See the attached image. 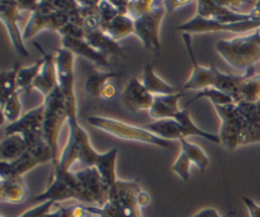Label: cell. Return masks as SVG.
<instances>
[{
    "label": "cell",
    "mask_w": 260,
    "mask_h": 217,
    "mask_svg": "<svg viewBox=\"0 0 260 217\" xmlns=\"http://www.w3.org/2000/svg\"><path fill=\"white\" fill-rule=\"evenodd\" d=\"M0 19L7 27L8 36H9L15 52L23 57H29V52L24 45L23 30H20L19 25H18L20 20V9L18 2H14V0L0 2Z\"/></svg>",
    "instance_id": "obj_14"
},
{
    "label": "cell",
    "mask_w": 260,
    "mask_h": 217,
    "mask_svg": "<svg viewBox=\"0 0 260 217\" xmlns=\"http://www.w3.org/2000/svg\"><path fill=\"white\" fill-rule=\"evenodd\" d=\"M85 40L88 41L91 47L95 48L96 51L106 55L107 57L111 55L113 56H124V51L118 42L112 40L108 35L99 30H93V32H85Z\"/></svg>",
    "instance_id": "obj_28"
},
{
    "label": "cell",
    "mask_w": 260,
    "mask_h": 217,
    "mask_svg": "<svg viewBox=\"0 0 260 217\" xmlns=\"http://www.w3.org/2000/svg\"><path fill=\"white\" fill-rule=\"evenodd\" d=\"M260 27V19L245 20V22L233 23V24H225V23L217 22L213 19H206L196 14L192 19L187 20L183 24L177 25L175 30L188 35H197V33H212V32H231L243 35L250 30L255 32Z\"/></svg>",
    "instance_id": "obj_9"
},
{
    "label": "cell",
    "mask_w": 260,
    "mask_h": 217,
    "mask_svg": "<svg viewBox=\"0 0 260 217\" xmlns=\"http://www.w3.org/2000/svg\"><path fill=\"white\" fill-rule=\"evenodd\" d=\"M117 157H118V149L113 147V149L108 150L106 152H99L98 159H96L94 168L99 172L104 182L108 184V187H113L116 182L118 180L117 177Z\"/></svg>",
    "instance_id": "obj_26"
},
{
    "label": "cell",
    "mask_w": 260,
    "mask_h": 217,
    "mask_svg": "<svg viewBox=\"0 0 260 217\" xmlns=\"http://www.w3.org/2000/svg\"><path fill=\"white\" fill-rule=\"evenodd\" d=\"M190 165L192 162L188 158V155L185 154L183 150H180L179 155H178L177 160H175L174 164L172 165V170L184 182H188L190 178Z\"/></svg>",
    "instance_id": "obj_39"
},
{
    "label": "cell",
    "mask_w": 260,
    "mask_h": 217,
    "mask_svg": "<svg viewBox=\"0 0 260 217\" xmlns=\"http://www.w3.org/2000/svg\"><path fill=\"white\" fill-rule=\"evenodd\" d=\"M216 112L220 117V136L221 145L228 150H234L240 146V139L244 131V117L238 104L229 106H215Z\"/></svg>",
    "instance_id": "obj_13"
},
{
    "label": "cell",
    "mask_w": 260,
    "mask_h": 217,
    "mask_svg": "<svg viewBox=\"0 0 260 217\" xmlns=\"http://www.w3.org/2000/svg\"><path fill=\"white\" fill-rule=\"evenodd\" d=\"M145 129L168 141H180L188 137L185 130L175 119H160L146 125Z\"/></svg>",
    "instance_id": "obj_27"
},
{
    "label": "cell",
    "mask_w": 260,
    "mask_h": 217,
    "mask_svg": "<svg viewBox=\"0 0 260 217\" xmlns=\"http://www.w3.org/2000/svg\"><path fill=\"white\" fill-rule=\"evenodd\" d=\"M254 73V66L249 68L243 75H234V74H226L221 73L220 70H217V68L215 69V88L220 89L221 91L226 93L228 96H230L234 99L235 104L240 103V89L243 85L244 81L249 78L250 75H253Z\"/></svg>",
    "instance_id": "obj_22"
},
{
    "label": "cell",
    "mask_w": 260,
    "mask_h": 217,
    "mask_svg": "<svg viewBox=\"0 0 260 217\" xmlns=\"http://www.w3.org/2000/svg\"><path fill=\"white\" fill-rule=\"evenodd\" d=\"M81 191L83 205H96L103 207L109 200V190L102 175L94 167H85L75 173Z\"/></svg>",
    "instance_id": "obj_12"
},
{
    "label": "cell",
    "mask_w": 260,
    "mask_h": 217,
    "mask_svg": "<svg viewBox=\"0 0 260 217\" xmlns=\"http://www.w3.org/2000/svg\"><path fill=\"white\" fill-rule=\"evenodd\" d=\"M117 93H118V89H117V85L113 83V80H112L103 88L101 98L104 99V101H109V99H113L114 97L117 96Z\"/></svg>",
    "instance_id": "obj_44"
},
{
    "label": "cell",
    "mask_w": 260,
    "mask_h": 217,
    "mask_svg": "<svg viewBox=\"0 0 260 217\" xmlns=\"http://www.w3.org/2000/svg\"><path fill=\"white\" fill-rule=\"evenodd\" d=\"M45 118H43V139L52 151V164L56 167L60 159L58 154V136L63 123L68 122L69 114L65 99L60 88H56L50 96L45 97Z\"/></svg>",
    "instance_id": "obj_5"
},
{
    "label": "cell",
    "mask_w": 260,
    "mask_h": 217,
    "mask_svg": "<svg viewBox=\"0 0 260 217\" xmlns=\"http://www.w3.org/2000/svg\"><path fill=\"white\" fill-rule=\"evenodd\" d=\"M179 142L182 145V150L188 155L192 164H194L202 173L206 172L208 164H210V159H208L205 150L198 146L197 144L189 142L187 139H182Z\"/></svg>",
    "instance_id": "obj_34"
},
{
    "label": "cell",
    "mask_w": 260,
    "mask_h": 217,
    "mask_svg": "<svg viewBox=\"0 0 260 217\" xmlns=\"http://www.w3.org/2000/svg\"><path fill=\"white\" fill-rule=\"evenodd\" d=\"M75 55L65 48H57L56 51V68H57L58 88L65 99L68 109L69 121H79L78 99L75 93Z\"/></svg>",
    "instance_id": "obj_6"
},
{
    "label": "cell",
    "mask_w": 260,
    "mask_h": 217,
    "mask_svg": "<svg viewBox=\"0 0 260 217\" xmlns=\"http://www.w3.org/2000/svg\"><path fill=\"white\" fill-rule=\"evenodd\" d=\"M20 91V90H19ZM19 91H17L15 94H13L8 101H5L4 103H2V111L3 116L7 119L9 123L18 121L20 118V113H22V104L19 101Z\"/></svg>",
    "instance_id": "obj_38"
},
{
    "label": "cell",
    "mask_w": 260,
    "mask_h": 217,
    "mask_svg": "<svg viewBox=\"0 0 260 217\" xmlns=\"http://www.w3.org/2000/svg\"><path fill=\"white\" fill-rule=\"evenodd\" d=\"M243 202L248 208L250 217H260V206L258 203H255L249 197H243Z\"/></svg>",
    "instance_id": "obj_45"
},
{
    "label": "cell",
    "mask_w": 260,
    "mask_h": 217,
    "mask_svg": "<svg viewBox=\"0 0 260 217\" xmlns=\"http://www.w3.org/2000/svg\"><path fill=\"white\" fill-rule=\"evenodd\" d=\"M165 12H167V8H165L164 2H156L152 10L134 20L135 35L139 37L146 50L151 51L156 56H159L161 52L160 27H161Z\"/></svg>",
    "instance_id": "obj_7"
},
{
    "label": "cell",
    "mask_w": 260,
    "mask_h": 217,
    "mask_svg": "<svg viewBox=\"0 0 260 217\" xmlns=\"http://www.w3.org/2000/svg\"><path fill=\"white\" fill-rule=\"evenodd\" d=\"M69 136L65 147L60 154L55 169L70 172L75 163L85 167H94L99 152L91 146L90 137L79 121H69Z\"/></svg>",
    "instance_id": "obj_2"
},
{
    "label": "cell",
    "mask_w": 260,
    "mask_h": 217,
    "mask_svg": "<svg viewBox=\"0 0 260 217\" xmlns=\"http://www.w3.org/2000/svg\"><path fill=\"white\" fill-rule=\"evenodd\" d=\"M142 188L136 180L118 179L109 190V200L103 207L85 206V210L95 217H142L139 195Z\"/></svg>",
    "instance_id": "obj_1"
},
{
    "label": "cell",
    "mask_w": 260,
    "mask_h": 217,
    "mask_svg": "<svg viewBox=\"0 0 260 217\" xmlns=\"http://www.w3.org/2000/svg\"><path fill=\"white\" fill-rule=\"evenodd\" d=\"M183 41H184V45L185 47H187L190 63H192V74H190L188 80L185 81V84L183 85L182 91H185V90L200 91L202 90V89L210 88V86L215 85L216 66L212 65L210 66V68H205V66L198 64L194 52H193L192 35L183 33Z\"/></svg>",
    "instance_id": "obj_15"
},
{
    "label": "cell",
    "mask_w": 260,
    "mask_h": 217,
    "mask_svg": "<svg viewBox=\"0 0 260 217\" xmlns=\"http://www.w3.org/2000/svg\"><path fill=\"white\" fill-rule=\"evenodd\" d=\"M101 30L108 35L112 40L118 42L122 38L135 35V22L128 15H117L108 24L103 25Z\"/></svg>",
    "instance_id": "obj_30"
},
{
    "label": "cell",
    "mask_w": 260,
    "mask_h": 217,
    "mask_svg": "<svg viewBox=\"0 0 260 217\" xmlns=\"http://www.w3.org/2000/svg\"><path fill=\"white\" fill-rule=\"evenodd\" d=\"M202 98H207L210 99L211 102H212L213 107L215 106H229V104H235V102H234V99L231 98L230 96H228L226 93H223V91H221L220 89L215 88V86H210V88H206V89H202V90L197 91V94H196L194 97L192 98V101L188 102L185 106H190L192 103H194V102L200 101V99Z\"/></svg>",
    "instance_id": "obj_35"
},
{
    "label": "cell",
    "mask_w": 260,
    "mask_h": 217,
    "mask_svg": "<svg viewBox=\"0 0 260 217\" xmlns=\"http://www.w3.org/2000/svg\"><path fill=\"white\" fill-rule=\"evenodd\" d=\"M43 118H45V107L43 103L30 109L23 114L18 121L8 123L4 127L5 136L20 135L27 142L28 147L45 141L43 139Z\"/></svg>",
    "instance_id": "obj_11"
},
{
    "label": "cell",
    "mask_w": 260,
    "mask_h": 217,
    "mask_svg": "<svg viewBox=\"0 0 260 217\" xmlns=\"http://www.w3.org/2000/svg\"><path fill=\"white\" fill-rule=\"evenodd\" d=\"M141 83L144 84L145 88L152 94V96H167V94L179 93L175 86L170 85L165 80H162L155 71L154 64H146L142 70Z\"/></svg>",
    "instance_id": "obj_25"
},
{
    "label": "cell",
    "mask_w": 260,
    "mask_h": 217,
    "mask_svg": "<svg viewBox=\"0 0 260 217\" xmlns=\"http://www.w3.org/2000/svg\"><path fill=\"white\" fill-rule=\"evenodd\" d=\"M43 61H45L43 57H41L33 65L24 66V68L19 69L17 76V85L19 90H24L25 93L29 94V91L33 89V84H35L36 79H37L38 74H40L41 69H42Z\"/></svg>",
    "instance_id": "obj_33"
},
{
    "label": "cell",
    "mask_w": 260,
    "mask_h": 217,
    "mask_svg": "<svg viewBox=\"0 0 260 217\" xmlns=\"http://www.w3.org/2000/svg\"><path fill=\"white\" fill-rule=\"evenodd\" d=\"M98 10H99V15H101V19H102L101 28L103 27V25L108 24V23L111 22V20H113L117 15H119L118 12H117L116 7L113 5V3L107 2V0L99 2Z\"/></svg>",
    "instance_id": "obj_41"
},
{
    "label": "cell",
    "mask_w": 260,
    "mask_h": 217,
    "mask_svg": "<svg viewBox=\"0 0 260 217\" xmlns=\"http://www.w3.org/2000/svg\"><path fill=\"white\" fill-rule=\"evenodd\" d=\"M84 207H85V206H84ZM80 217H95V216H93V215H91V213H89V212H88V211H86V210H85V212H84V213H83V215H81Z\"/></svg>",
    "instance_id": "obj_49"
},
{
    "label": "cell",
    "mask_w": 260,
    "mask_h": 217,
    "mask_svg": "<svg viewBox=\"0 0 260 217\" xmlns=\"http://www.w3.org/2000/svg\"><path fill=\"white\" fill-rule=\"evenodd\" d=\"M20 68L22 66L19 64H15L14 68H12L10 70L2 71V103L8 101L13 94L19 91L17 85V76Z\"/></svg>",
    "instance_id": "obj_36"
},
{
    "label": "cell",
    "mask_w": 260,
    "mask_h": 217,
    "mask_svg": "<svg viewBox=\"0 0 260 217\" xmlns=\"http://www.w3.org/2000/svg\"><path fill=\"white\" fill-rule=\"evenodd\" d=\"M197 15L206 18V19L217 20V22L225 23V24L255 19L253 15L238 14L229 8L221 5L218 2H207V0L197 2Z\"/></svg>",
    "instance_id": "obj_19"
},
{
    "label": "cell",
    "mask_w": 260,
    "mask_h": 217,
    "mask_svg": "<svg viewBox=\"0 0 260 217\" xmlns=\"http://www.w3.org/2000/svg\"><path fill=\"white\" fill-rule=\"evenodd\" d=\"M52 151L46 141L40 142L37 145L28 147L27 151L18 158L15 162H0V178H8L17 175L23 177L25 173L35 169L36 167L46 163H52Z\"/></svg>",
    "instance_id": "obj_10"
},
{
    "label": "cell",
    "mask_w": 260,
    "mask_h": 217,
    "mask_svg": "<svg viewBox=\"0 0 260 217\" xmlns=\"http://www.w3.org/2000/svg\"><path fill=\"white\" fill-rule=\"evenodd\" d=\"M190 2H177V0H173V2H164L165 4V8H167V10H175L177 8L179 7H184V5L189 4Z\"/></svg>",
    "instance_id": "obj_48"
},
{
    "label": "cell",
    "mask_w": 260,
    "mask_h": 217,
    "mask_svg": "<svg viewBox=\"0 0 260 217\" xmlns=\"http://www.w3.org/2000/svg\"><path fill=\"white\" fill-rule=\"evenodd\" d=\"M61 47L70 51L71 53L76 56L86 58L94 65L101 66V68H109V61L106 55L96 51L91 47L85 38H74V37H61Z\"/></svg>",
    "instance_id": "obj_20"
},
{
    "label": "cell",
    "mask_w": 260,
    "mask_h": 217,
    "mask_svg": "<svg viewBox=\"0 0 260 217\" xmlns=\"http://www.w3.org/2000/svg\"><path fill=\"white\" fill-rule=\"evenodd\" d=\"M27 196V185L23 177L0 178V200L5 203H19Z\"/></svg>",
    "instance_id": "obj_24"
},
{
    "label": "cell",
    "mask_w": 260,
    "mask_h": 217,
    "mask_svg": "<svg viewBox=\"0 0 260 217\" xmlns=\"http://www.w3.org/2000/svg\"><path fill=\"white\" fill-rule=\"evenodd\" d=\"M35 46L43 57V65L33 84V89L41 91L43 97H47L55 90L58 86L57 79V68H56V55L50 52H46L43 47H41L37 42H35Z\"/></svg>",
    "instance_id": "obj_17"
},
{
    "label": "cell",
    "mask_w": 260,
    "mask_h": 217,
    "mask_svg": "<svg viewBox=\"0 0 260 217\" xmlns=\"http://www.w3.org/2000/svg\"><path fill=\"white\" fill-rule=\"evenodd\" d=\"M122 102L132 112L150 111L155 97L137 78H131L122 90Z\"/></svg>",
    "instance_id": "obj_16"
},
{
    "label": "cell",
    "mask_w": 260,
    "mask_h": 217,
    "mask_svg": "<svg viewBox=\"0 0 260 217\" xmlns=\"http://www.w3.org/2000/svg\"><path fill=\"white\" fill-rule=\"evenodd\" d=\"M174 119L185 130V134H187L188 137L198 136L207 140V141L213 142V144H221V140L218 135L211 134V132L208 131H203L202 129H200V127L193 122L189 111H188L187 108L180 109V112L174 117Z\"/></svg>",
    "instance_id": "obj_31"
},
{
    "label": "cell",
    "mask_w": 260,
    "mask_h": 217,
    "mask_svg": "<svg viewBox=\"0 0 260 217\" xmlns=\"http://www.w3.org/2000/svg\"><path fill=\"white\" fill-rule=\"evenodd\" d=\"M113 5L116 7L117 12H118L119 15H127L128 13V4L129 2H112Z\"/></svg>",
    "instance_id": "obj_47"
},
{
    "label": "cell",
    "mask_w": 260,
    "mask_h": 217,
    "mask_svg": "<svg viewBox=\"0 0 260 217\" xmlns=\"http://www.w3.org/2000/svg\"><path fill=\"white\" fill-rule=\"evenodd\" d=\"M88 123L91 127L102 130L112 136L127 141H136L141 144L154 145V146L161 147V149H173L174 144L172 141L161 139L152 132L147 131L145 127H137L134 125H128L119 119L108 118L102 116H90L88 117Z\"/></svg>",
    "instance_id": "obj_4"
},
{
    "label": "cell",
    "mask_w": 260,
    "mask_h": 217,
    "mask_svg": "<svg viewBox=\"0 0 260 217\" xmlns=\"http://www.w3.org/2000/svg\"><path fill=\"white\" fill-rule=\"evenodd\" d=\"M155 3H156V0L155 2H152V0H147V2L146 0L145 2H136V0H134V2H129L127 15L131 19L136 20L137 18L142 17L146 13H149L150 10H152V8L155 7Z\"/></svg>",
    "instance_id": "obj_40"
},
{
    "label": "cell",
    "mask_w": 260,
    "mask_h": 217,
    "mask_svg": "<svg viewBox=\"0 0 260 217\" xmlns=\"http://www.w3.org/2000/svg\"><path fill=\"white\" fill-rule=\"evenodd\" d=\"M121 73H116V71H95V73L90 74L86 78L85 81V90L89 96L94 97V98H101L102 90L104 86L112 80H116L121 76Z\"/></svg>",
    "instance_id": "obj_32"
},
{
    "label": "cell",
    "mask_w": 260,
    "mask_h": 217,
    "mask_svg": "<svg viewBox=\"0 0 260 217\" xmlns=\"http://www.w3.org/2000/svg\"><path fill=\"white\" fill-rule=\"evenodd\" d=\"M76 200L81 202V191L75 173L55 169L52 174V182L45 192L36 196L32 202L43 203L47 201L58 203L62 201Z\"/></svg>",
    "instance_id": "obj_8"
},
{
    "label": "cell",
    "mask_w": 260,
    "mask_h": 217,
    "mask_svg": "<svg viewBox=\"0 0 260 217\" xmlns=\"http://www.w3.org/2000/svg\"><path fill=\"white\" fill-rule=\"evenodd\" d=\"M193 217H222L218 213V211L216 208L212 207H207V208H203V210L198 211Z\"/></svg>",
    "instance_id": "obj_46"
},
{
    "label": "cell",
    "mask_w": 260,
    "mask_h": 217,
    "mask_svg": "<svg viewBox=\"0 0 260 217\" xmlns=\"http://www.w3.org/2000/svg\"><path fill=\"white\" fill-rule=\"evenodd\" d=\"M58 35L61 37H74V38H85V29L80 25H76L74 23L69 22L63 28L58 30Z\"/></svg>",
    "instance_id": "obj_43"
},
{
    "label": "cell",
    "mask_w": 260,
    "mask_h": 217,
    "mask_svg": "<svg viewBox=\"0 0 260 217\" xmlns=\"http://www.w3.org/2000/svg\"><path fill=\"white\" fill-rule=\"evenodd\" d=\"M215 48L231 68L246 71L260 61V33L255 30L250 35L220 40Z\"/></svg>",
    "instance_id": "obj_3"
},
{
    "label": "cell",
    "mask_w": 260,
    "mask_h": 217,
    "mask_svg": "<svg viewBox=\"0 0 260 217\" xmlns=\"http://www.w3.org/2000/svg\"><path fill=\"white\" fill-rule=\"evenodd\" d=\"M244 117V131L240 139V146L260 142V101L255 103H238Z\"/></svg>",
    "instance_id": "obj_18"
},
{
    "label": "cell",
    "mask_w": 260,
    "mask_h": 217,
    "mask_svg": "<svg viewBox=\"0 0 260 217\" xmlns=\"http://www.w3.org/2000/svg\"><path fill=\"white\" fill-rule=\"evenodd\" d=\"M57 203L52 202V201H47V202L38 203L35 207L29 208V210L25 211L24 213H22L19 217H43L46 213L50 212Z\"/></svg>",
    "instance_id": "obj_42"
},
{
    "label": "cell",
    "mask_w": 260,
    "mask_h": 217,
    "mask_svg": "<svg viewBox=\"0 0 260 217\" xmlns=\"http://www.w3.org/2000/svg\"><path fill=\"white\" fill-rule=\"evenodd\" d=\"M58 30V18L56 12L51 13V14H43V13L33 12L30 14L29 19H28L27 24H25L24 29H23V38L29 40V38L35 37L36 35L41 32V30Z\"/></svg>",
    "instance_id": "obj_23"
},
{
    "label": "cell",
    "mask_w": 260,
    "mask_h": 217,
    "mask_svg": "<svg viewBox=\"0 0 260 217\" xmlns=\"http://www.w3.org/2000/svg\"><path fill=\"white\" fill-rule=\"evenodd\" d=\"M28 149L27 142L20 135H10L5 136L0 144V158L2 162L12 163L22 157Z\"/></svg>",
    "instance_id": "obj_29"
},
{
    "label": "cell",
    "mask_w": 260,
    "mask_h": 217,
    "mask_svg": "<svg viewBox=\"0 0 260 217\" xmlns=\"http://www.w3.org/2000/svg\"><path fill=\"white\" fill-rule=\"evenodd\" d=\"M258 30H259V33H260V27H259V29H258Z\"/></svg>",
    "instance_id": "obj_50"
},
{
    "label": "cell",
    "mask_w": 260,
    "mask_h": 217,
    "mask_svg": "<svg viewBox=\"0 0 260 217\" xmlns=\"http://www.w3.org/2000/svg\"><path fill=\"white\" fill-rule=\"evenodd\" d=\"M258 101H260V75L253 74L241 85L240 103H255Z\"/></svg>",
    "instance_id": "obj_37"
},
{
    "label": "cell",
    "mask_w": 260,
    "mask_h": 217,
    "mask_svg": "<svg viewBox=\"0 0 260 217\" xmlns=\"http://www.w3.org/2000/svg\"><path fill=\"white\" fill-rule=\"evenodd\" d=\"M184 96L185 93L182 90L175 94L155 96L154 103H152V107L149 111L150 117H152L155 121L174 119V117L180 112L179 102Z\"/></svg>",
    "instance_id": "obj_21"
}]
</instances>
